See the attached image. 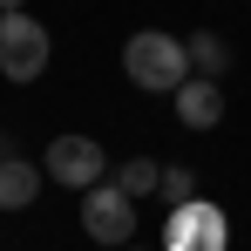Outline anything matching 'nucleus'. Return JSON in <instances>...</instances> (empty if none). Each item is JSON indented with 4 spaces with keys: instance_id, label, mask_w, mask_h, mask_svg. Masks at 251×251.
<instances>
[{
    "instance_id": "9",
    "label": "nucleus",
    "mask_w": 251,
    "mask_h": 251,
    "mask_svg": "<svg viewBox=\"0 0 251 251\" xmlns=\"http://www.w3.org/2000/svg\"><path fill=\"white\" fill-rule=\"evenodd\" d=\"M109 176L123 183L129 197H150V190L163 183V163H156V156H129V163H109Z\"/></svg>"
},
{
    "instance_id": "2",
    "label": "nucleus",
    "mask_w": 251,
    "mask_h": 251,
    "mask_svg": "<svg viewBox=\"0 0 251 251\" xmlns=\"http://www.w3.org/2000/svg\"><path fill=\"white\" fill-rule=\"evenodd\" d=\"M48 54H54V41H48V27L27 14V7L0 14V75H7V82H41Z\"/></svg>"
},
{
    "instance_id": "10",
    "label": "nucleus",
    "mask_w": 251,
    "mask_h": 251,
    "mask_svg": "<svg viewBox=\"0 0 251 251\" xmlns=\"http://www.w3.org/2000/svg\"><path fill=\"white\" fill-rule=\"evenodd\" d=\"M156 197H163L170 210H176V204H190V197H197V176H190L183 163H163V183H156Z\"/></svg>"
},
{
    "instance_id": "11",
    "label": "nucleus",
    "mask_w": 251,
    "mask_h": 251,
    "mask_svg": "<svg viewBox=\"0 0 251 251\" xmlns=\"http://www.w3.org/2000/svg\"><path fill=\"white\" fill-rule=\"evenodd\" d=\"M14 7H27V0H0V14H14Z\"/></svg>"
},
{
    "instance_id": "1",
    "label": "nucleus",
    "mask_w": 251,
    "mask_h": 251,
    "mask_svg": "<svg viewBox=\"0 0 251 251\" xmlns=\"http://www.w3.org/2000/svg\"><path fill=\"white\" fill-rule=\"evenodd\" d=\"M123 75L143 88V95H176V88L190 82V54H183L176 34L143 27V34H129V41H123Z\"/></svg>"
},
{
    "instance_id": "12",
    "label": "nucleus",
    "mask_w": 251,
    "mask_h": 251,
    "mask_svg": "<svg viewBox=\"0 0 251 251\" xmlns=\"http://www.w3.org/2000/svg\"><path fill=\"white\" fill-rule=\"evenodd\" d=\"M123 251H150V245H123Z\"/></svg>"
},
{
    "instance_id": "4",
    "label": "nucleus",
    "mask_w": 251,
    "mask_h": 251,
    "mask_svg": "<svg viewBox=\"0 0 251 251\" xmlns=\"http://www.w3.org/2000/svg\"><path fill=\"white\" fill-rule=\"evenodd\" d=\"M156 251H231V217L204 197H190V204H176L163 217V245Z\"/></svg>"
},
{
    "instance_id": "3",
    "label": "nucleus",
    "mask_w": 251,
    "mask_h": 251,
    "mask_svg": "<svg viewBox=\"0 0 251 251\" xmlns=\"http://www.w3.org/2000/svg\"><path fill=\"white\" fill-rule=\"evenodd\" d=\"M82 231L95 245H109V251L136 245V197H129L116 176H102L95 190H82Z\"/></svg>"
},
{
    "instance_id": "7",
    "label": "nucleus",
    "mask_w": 251,
    "mask_h": 251,
    "mask_svg": "<svg viewBox=\"0 0 251 251\" xmlns=\"http://www.w3.org/2000/svg\"><path fill=\"white\" fill-rule=\"evenodd\" d=\"M48 170L27 163V156H14V150H0V210H27L34 197H41Z\"/></svg>"
},
{
    "instance_id": "8",
    "label": "nucleus",
    "mask_w": 251,
    "mask_h": 251,
    "mask_svg": "<svg viewBox=\"0 0 251 251\" xmlns=\"http://www.w3.org/2000/svg\"><path fill=\"white\" fill-rule=\"evenodd\" d=\"M183 54H190V75H210V82H224L231 75V41L217 34V27H197V34H183Z\"/></svg>"
},
{
    "instance_id": "5",
    "label": "nucleus",
    "mask_w": 251,
    "mask_h": 251,
    "mask_svg": "<svg viewBox=\"0 0 251 251\" xmlns=\"http://www.w3.org/2000/svg\"><path fill=\"white\" fill-rule=\"evenodd\" d=\"M41 170H48V183H61V190H95L109 176V156H102L95 136H54L41 150Z\"/></svg>"
},
{
    "instance_id": "6",
    "label": "nucleus",
    "mask_w": 251,
    "mask_h": 251,
    "mask_svg": "<svg viewBox=\"0 0 251 251\" xmlns=\"http://www.w3.org/2000/svg\"><path fill=\"white\" fill-rule=\"evenodd\" d=\"M170 102H176V123H183V129H197V136L224 123V82H210V75H190V82L176 88Z\"/></svg>"
}]
</instances>
